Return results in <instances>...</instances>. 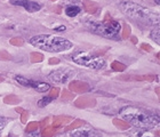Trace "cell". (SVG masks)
<instances>
[{"instance_id": "cell-19", "label": "cell", "mask_w": 160, "mask_h": 137, "mask_svg": "<svg viewBox=\"0 0 160 137\" xmlns=\"http://www.w3.org/2000/svg\"><path fill=\"white\" fill-rule=\"evenodd\" d=\"M154 1H156V3H158V5L160 3V0H154Z\"/></svg>"}, {"instance_id": "cell-11", "label": "cell", "mask_w": 160, "mask_h": 137, "mask_svg": "<svg viewBox=\"0 0 160 137\" xmlns=\"http://www.w3.org/2000/svg\"><path fill=\"white\" fill-rule=\"evenodd\" d=\"M83 3H85V7L88 13H95L97 10V3L90 1V0H83Z\"/></svg>"}, {"instance_id": "cell-18", "label": "cell", "mask_w": 160, "mask_h": 137, "mask_svg": "<svg viewBox=\"0 0 160 137\" xmlns=\"http://www.w3.org/2000/svg\"><path fill=\"white\" fill-rule=\"evenodd\" d=\"M64 30H65V27H60L55 29V31H64Z\"/></svg>"}, {"instance_id": "cell-8", "label": "cell", "mask_w": 160, "mask_h": 137, "mask_svg": "<svg viewBox=\"0 0 160 137\" xmlns=\"http://www.w3.org/2000/svg\"><path fill=\"white\" fill-rule=\"evenodd\" d=\"M71 137H101L96 130H94L89 127H82L74 129L71 133Z\"/></svg>"}, {"instance_id": "cell-9", "label": "cell", "mask_w": 160, "mask_h": 137, "mask_svg": "<svg viewBox=\"0 0 160 137\" xmlns=\"http://www.w3.org/2000/svg\"><path fill=\"white\" fill-rule=\"evenodd\" d=\"M31 88H34L37 91L43 93L50 89V85L46 84V82H39V81H32L31 82Z\"/></svg>"}, {"instance_id": "cell-1", "label": "cell", "mask_w": 160, "mask_h": 137, "mask_svg": "<svg viewBox=\"0 0 160 137\" xmlns=\"http://www.w3.org/2000/svg\"><path fill=\"white\" fill-rule=\"evenodd\" d=\"M120 117L123 120L138 129H152L160 124V118L158 114L149 112L143 109L134 106H126L119 112Z\"/></svg>"}, {"instance_id": "cell-15", "label": "cell", "mask_w": 160, "mask_h": 137, "mask_svg": "<svg viewBox=\"0 0 160 137\" xmlns=\"http://www.w3.org/2000/svg\"><path fill=\"white\" fill-rule=\"evenodd\" d=\"M53 100V97H50V96H45L42 97L41 100L38 102V106L39 107H43V106H46V105H48V104L50 103Z\"/></svg>"}, {"instance_id": "cell-4", "label": "cell", "mask_w": 160, "mask_h": 137, "mask_svg": "<svg viewBox=\"0 0 160 137\" xmlns=\"http://www.w3.org/2000/svg\"><path fill=\"white\" fill-rule=\"evenodd\" d=\"M87 27L93 33L100 34L105 38H116L121 30L119 22L110 18L105 22H88Z\"/></svg>"}, {"instance_id": "cell-13", "label": "cell", "mask_w": 160, "mask_h": 137, "mask_svg": "<svg viewBox=\"0 0 160 137\" xmlns=\"http://www.w3.org/2000/svg\"><path fill=\"white\" fill-rule=\"evenodd\" d=\"M160 30H159V27L158 25H156V27H154L153 30L151 31V39H153L157 44H160Z\"/></svg>"}, {"instance_id": "cell-17", "label": "cell", "mask_w": 160, "mask_h": 137, "mask_svg": "<svg viewBox=\"0 0 160 137\" xmlns=\"http://www.w3.org/2000/svg\"><path fill=\"white\" fill-rule=\"evenodd\" d=\"M27 136H28V137H41V135H40L39 131L33 130V131H29Z\"/></svg>"}, {"instance_id": "cell-10", "label": "cell", "mask_w": 160, "mask_h": 137, "mask_svg": "<svg viewBox=\"0 0 160 137\" xmlns=\"http://www.w3.org/2000/svg\"><path fill=\"white\" fill-rule=\"evenodd\" d=\"M80 13V8L76 5H72V6H69L65 9V14H67L69 17H74L77 16L78 14Z\"/></svg>"}, {"instance_id": "cell-3", "label": "cell", "mask_w": 160, "mask_h": 137, "mask_svg": "<svg viewBox=\"0 0 160 137\" xmlns=\"http://www.w3.org/2000/svg\"><path fill=\"white\" fill-rule=\"evenodd\" d=\"M30 44L39 49L52 53H60L64 50H69L72 47V42L65 38L54 34H41L31 38Z\"/></svg>"}, {"instance_id": "cell-2", "label": "cell", "mask_w": 160, "mask_h": 137, "mask_svg": "<svg viewBox=\"0 0 160 137\" xmlns=\"http://www.w3.org/2000/svg\"><path fill=\"white\" fill-rule=\"evenodd\" d=\"M120 10L130 20L135 21L137 24L144 25H158L159 24V15L145 7L140 6L137 3L122 1L119 5Z\"/></svg>"}, {"instance_id": "cell-6", "label": "cell", "mask_w": 160, "mask_h": 137, "mask_svg": "<svg viewBox=\"0 0 160 137\" xmlns=\"http://www.w3.org/2000/svg\"><path fill=\"white\" fill-rule=\"evenodd\" d=\"M74 74V72L72 71H68V70H57L54 71L49 74V78L52 80H54L55 82H61V84H64L69 81L72 76Z\"/></svg>"}, {"instance_id": "cell-14", "label": "cell", "mask_w": 160, "mask_h": 137, "mask_svg": "<svg viewBox=\"0 0 160 137\" xmlns=\"http://www.w3.org/2000/svg\"><path fill=\"white\" fill-rule=\"evenodd\" d=\"M132 137H156L153 134H151L150 131H148V129H142L138 133H135Z\"/></svg>"}, {"instance_id": "cell-5", "label": "cell", "mask_w": 160, "mask_h": 137, "mask_svg": "<svg viewBox=\"0 0 160 137\" xmlns=\"http://www.w3.org/2000/svg\"><path fill=\"white\" fill-rule=\"evenodd\" d=\"M72 61L79 65H83V66L94 69V70H100L107 65V62L102 56H95V55L88 54L86 51L74 53L72 55Z\"/></svg>"}, {"instance_id": "cell-16", "label": "cell", "mask_w": 160, "mask_h": 137, "mask_svg": "<svg viewBox=\"0 0 160 137\" xmlns=\"http://www.w3.org/2000/svg\"><path fill=\"white\" fill-rule=\"evenodd\" d=\"M7 122H8V120H7L6 118H2V117H0V130H2L3 128L6 127Z\"/></svg>"}, {"instance_id": "cell-7", "label": "cell", "mask_w": 160, "mask_h": 137, "mask_svg": "<svg viewBox=\"0 0 160 137\" xmlns=\"http://www.w3.org/2000/svg\"><path fill=\"white\" fill-rule=\"evenodd\" d=\"M9 2L12 5H15V6H21L24 7L28 12H38L41 8V5H39L38 2H34V1H30V0H9Z\"/></svg>"}, {"instance_id": "cell-12", "label": "cell", "mask_w": 160, "mask_h": 137, "mask_svg": "<svg viewBox=\"0 0 160 137\" xmlns=\"http://www.w3.org/2000/svg\"><path fill=\"white\" fill-rule=\"evenodd\" d=\"M14 78H15V80H16L18 84L24 86V87H31V82H32V80H29V79L21 77V76H15Z\"/></svg>"}, {"instance_id": "cell-20", "label": "cell", "mask_w": 160, "mask_h": 137, "mask_svg": "<svg viewBox=\"0 0 160 137\" xmlns=\"http://www.w3.org/2000/svg\"><path fill=\"white\" fill-rule=\"evenodd\" d=\"M52 1H56V0H52Z\"/></svg>"}]
</instances>
